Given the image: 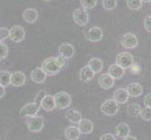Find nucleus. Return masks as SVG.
<instances>
[{"mask_svg":"<svg viewBox=\"0 0 151 140\" xmlns=\"http://www.w3.org/2000/svg\"><path fill=\"white\" fill-rule=\"evenodd\" d=\"M55 140H59V139H55Z\"/></svg>","mask_w":151,"mask_h":140,"instance_id":"obj_42","label":"nucleus"},{"mask_svg":"<svg viewBox=\"0 0 151 140\" xmlns=\"http://www.w3.org/2000/svg\"><path fill=\"white\" fill-rule=\"evenodd\" d=\"M142 2H145V3H149V2H151V0H142Z\"/></svg>","mask_w":151,"mask_h":140,"instance_id":"obj_40","label":"nucleus"},{"mask_svg":"<svg viewBox=\"0 0 151 140\" xmlns=\"http://www.w3.org/2000/svg\"><path fill=\"white\" fill-rule=\"evenodd\" d=\"M39 18V12L37 9L29 8L24 9V11L23 12V19L28 23H33L35 22H37Z\"/></svg>","mask_w":151,"mask_h":140,"instance_id":"obj_16","label":"nucleus"},{"mask_svg":"<svg viewBox=\"0 0 151 140\" xmlns=\"http://www.w3.org/2000/svg\"><path fill=\"white\" fill-rule=\"evenodd\" d=\"M140 116H141L142 120L149 122L151 121V107H145L143 109H141V112H140Z\"/></svg>","mask_w":151,"mask_h":140,"instance_id":"obj_30","label":"nucleus"},{"mask_svg":"<svg viewBox=\"0 0 151 140\" xmlns=\"http://www.w3.org/2000/svg\"><path fill=\"white\" fill-rule=\"evenodd\" d=\"M30 77L35 83H43L46 80L47 75L41 67H36L30 73Z\"/></svg>","mask_w":151,"mask_h":140,"instance_id":"obj_10","label":"nucleus"},{"mask_svg":"<svg viewBox=\"0 0 151 140\" xmlns=\"http://www.w3.org/2000/svg\"><path fill=\"white\" fill-rule=\"evenodd\" d=\"M65 117L68 121L72 122V123H78L83 119L82 114L78 110H75V109L68 110L65 114Z\"/></svg>","mask_w":151,"mask_h":140,"instance_id":"obj_24","label":"nucleus"},{"mask_svg":"<svg viewBox=\"0 0 151 140\" xmlns=\"http://www.w3.org/2000/svg\"><path fill=\"white\" fill-rule=\"evenodd\" d=\"M25 75L21 71H15L13 73H12L10 76V84L14 87H20L23 86L25 82Z\"/></svg>","mask_w":151,"mask_h":140,"instance_id":"obj_15","label":"nucleus"},{"mask_svg":"<svg viewBox=\"0 0 151 140\" xmlns=\"http://www.w3.org/2000/svg\"><path fill=\"white\" fill-rule=\"evenodd\" d=\"M55 107L59 109H65L71 105V97L66 92H59L54 95Z\"/></svg>","mask_w":151,"mask_h":140,"instance_id":"obj_2","label":"nucleus"},{"mask_svg":"<svg viewBox=\"0 0 151 140\" xmlns=\"http://www.w3.org/2000/svg\"><path fill=\"white\" fill-rule=\"evenodd\" d=\"M123 140H137V139L135 138L134 136H129H129H127L126 137H124V138H123Z\"/></svg>","mask_w":151,"mask_h":140,"instance_id":"obj_39","label":"nucleus"},{"mask_svg":"<svg viewBox=\"0 0 151 140\" xmlns=\"http://www.w3.org/2000/svg\"><path fill=\"white\" fill-rule=\"evenodd\" d=\"M116 0H102V6L106 10H113L116 8Z\"/></svg>","mask_w":151,"mask_h":140,"instance_id":"obj_29","label":"nucleus"},{"mask_svg":"<svg viewBox=\"0 0 151 140\" xmlns=\"http://www.w3.org/2000/svg\"><path fill=\"white\" fill-rule=\"evenodd\" d=\"M98 82H99V85H100L102 89L109 90V89H111V88H113V86L114 85V79H113L108 73H104L100 76Z\"/></svg>","mask_w":151,"mask_h":140,"instance_id":"obj_13","label":"nucleus"},{"mask_svg":"<svg viewBox=\"0 0 151 140\" xmlns=\"http://www.w3.org/2000/svg\"><path fill=\"white\" fill-rule=\"evenodd\" d=\"M40 105L37 103H29L24 105L20 110V116L22 118H25V117H34L37 116L38 112L40 111Z\"/></svg>","mask_w":151,"mask_h":140,"instance_id":"obj_5","label":"nucleus"},{"mask_svg":"<svg viewBox=\"0 0 151 140\" xmlns=\"http://www.w3.org/2000/svg\"><path fill=\"white\" fill-rule=\"evenodd\" d=\"M141 107L140 105H138L137 103H132L131 105L128 106V108H127V111H128V114L129 116L132 117H137L140 115V112H141Z\"/></svg>","mask_w":151,"mask_h":140,"instance_id":"obj_27","label":"nucleus"},{"mask_svg":"<svg viewBox=\"0 0 151 140\" xmlns=\"http://www.w3.org/2000/svg\"><path fill=\"white\" fill-rule=\"evenodd\" d=\"M77 124V127L79 129L80 133L83 134H89L90 133H92L93 129H94L93 122L90 120H88V119H82Z\"/></svg>","mask_w":151,"mask_h":140,"instance_id":"obj_14","label":"nucleus"},{"mask_svg":"<svg viewBox=\"0 0 151 140\" xmlns=\"http://www.w3.org/2000/svg\"><path fill=\"white\" fill-rule=\"evenodd\" d=\"M45 95H46L45 91H40V92H38V95H37V96H36L35 103H37V104H39V105H40V103H41V101H42L43 97H44Z\"/></svg>","mask_w":151,"mask_h":140,"instance_id":"obj_35","label":"nucleus"},{"mask_svg":"<svg viewBox=\"0 0 151 140\" xmlns=\"http://www.w3.org/2000/svg\"><path fill=\"white\" fill-rule=\"evenodd\" d=\"M87 65L90 67L93 72H94V74H96V73H100L101 71L102 67H103V63L100 58L93 57V58H91L89 61H88Z\"/></svg>","mask_w":151,"mask_h":140,"instance_id":"obj_23","label":"nucleus"},{"mask_svg":"<svg viewBox=\"0 0 151 140\" xmlns=\"http://www.w3.org/2000/svg\"><path fill=\"white\" fill-rule=\"evenodd\" d=\"M100 140H116V137H114V136L112 134H102Z\"/></svg>","mask_w":151,"mask_h":140,"instance_id":"obj_37","label":"nucleus"},{"mask_svg":"<svg viewBox=\"0 0 151 140\" xmlns=\"http://www.w3.org/2000/svg\"><path fill=\"white\" fill-rule=\"evenodd\" d=\"M144 25H145V30H147V32H151V16H147L145 18Z\"/></svg>","mask_w":151,"mask_h":140,"instance_id":"obj_34","label":"nucleus"},{"mask_svg":"<svg viewBox=\"0 0 151 140\" xmlns=\"http://www.w3.org/2000/svg\"><path fill=\"white\" fill-rule=\"evenodd\" d=\"M126 90L129 93V95L132 97H139L143 93V87L139 83H131Z\"/></svg>","mask_w":151,"mask_h":140,"instance_id":"obj_20","label":"nucleus"},{"mask_svg":"<svg viewBox=\"0 0 151 140\" xmlns=\"http://www.w3.org/2000/svg\"><path fill=\"white\" fill-rule=\"evenodd\" d=\"M86 37L88 40H90L91 42H98V41H100L103 37V31L101 30V28L98 26L91 27L87 30Z\"/></svg>","mask_w":151,"mask_h":140,"instance_id":"obj_11","label":"nucleus"},{"mask_svg":"<svg viewBox=\"0 0 151 140\" xmlns=\"http://www.w3.org/2000/svg\"><path fill=\"white\" fill-rule=\"evenodd\" d=\"M43 1H45V2H50V1H52V0H43Z\"/></svg>","mask_w":151,"mask_h":140,"instance_id":"obj_41","label":"nucleus"},{"mask_svg":"<svg viewBox=\"0 0 151 140\" xmlns=\"http://www.w3.org/2000/svg\"><path fill=\"white\" fill-rule=\"evenodd\" d=\"M72 17H73L74 22L78 25H81V26L86 25L89 22V15H88V12L85 9H75L73 11V14H72Z\"/></svg>","mask_w":151,"mask_h":140,"instance_id":"obj_6","label":"nucleus"},{"mask_svg":"<svg viewBox=\"0 0 151 140\" xmlns=\"http://www.w3.org/2000/svg\"><path fill=\"white\" fill-rule=\"evenodd\" d=\"M10 76L12 73L7 70L0 71V85L3 87H7L10 84Z\"/></svg>","mask_w":151,"mask_h":140,"instance_id":"obj_26","label":"nucleus"},{"mask_svg":"<svg viewBox=\"0 0 151 140\" xmlns=\"http://www.w3.org/2000/svg\"><path fill=\"white\" fill-rule=\"evenodd\" d=\"M9 38V30L5 27H0V41Z\"/></svg>","mask_w":151,"mask_h":140,"instance_id":"obj_33","label":"nucleus"},{"mask_svg":"<svg viewBox=\"0 0 151 140\" xmlns=\"http://www.w3.org/2000/svg\"><path fill=\"white\" fill-rule=\"evenodd\" d=\"M144 105L145 107H151V92L147 93V95L145 96V98H144Z\"/></svg>","mask_w":151,"mask_h":140,"instance_id":"obj_36","label":"nucleus"},{"mask_svg":"<svg viewBox=\"0 0 151 140\" xmlns=\"http://www.w3.org/2000/svg\"><path fill=\"white\" fill-rule=\"evenodd\" d=\"M79 77H80L81 81L87 82V81H89L93 79V77H94V72L91 70V68L89 66L86 65L80 70Z\"/></svg>","mask_w":151,"mask_h":140,"instance_id":"obj_22","label":"nucleus"},{"mask_svg":"<svg viewBox=\"0 0 151 140\" xmlns=\"http://www.w3.org/2000/svg\"><path fill=\"white\" fill-rule=\"evenodd\" d=\"M129 126L128 125L127 123L125 122H121L117 124V126L114 129V134L117 136L118 137H121V138H124L126 137L129 134Z\"/></svg>","mask_w":151,"mask_h":140,"instance_id":"obj_21","label":"nucleus"},{"mask_svg":"<svg viewBox=\"0 0 151 140\" xmlns=\"http://www.w3.org/2000/svg\"><path fill=\"white\" fill-rule=\"evenodd\" d=\"M116 61L118 65H120L122 68L126 69L132 66L134 59L133 56L129 53H120L116 56Z\"/></svg>","mask_w":151,"mask_h":140,"instance_id":"obj_7","label":"nucleus"},{"mask_svg":"<svg viewBox=\"0 0 151 140\" xmlns=\"http://www.w3.org/2000/svg\"><path fill=\"white\" fill-rule=\"evenodd\" d=\"M83 9H91L96 7L97 0H80Z\"/></svg>","mask_w":151,"mask_h":140,"instance_id":"obj_31","label":"nucleus"},{"mask_svg":"<svg viewBox=\"0 0 151 140\" xmlns=\"http://www.w3.org/2000/svg\"><path fill=\"white\" fill-rule=\"evenodd\" d=\"M40 107H42L45 111H53L55 108V103L54 96L46 95L40 103Z\"/></svg>","mask_w":151,"mask_h":140,"instance_id":"obj_18","label":"nucleus"},{"mask_svg":"<svg viewBox=\"0 0 151 140\" xmlns=\"http://www.w3.org/2000/svg\"><path fill=\"white\" fill-rule=\"evenodd\" d=\"M129 93L126 89L119 88L114 92V100L118 104H125L129 100Z\"/></svg>","mask_w":151,"mask_h":140,"instance_id":"obj_17","label":"nucleus"},{"mask_svg":"<svg viewBox=\"0 0 151 140\" xmlns=\"http://www.w3.org/2000/svg\"><path fill=\"white\" fill-rule=\"evenodd\" d=\"M120 42L125 49H134L138 45V39L135 35L128 33L122 36Z\"/></svg>","mask_w":151,"mask_h":140,"instance_id":"obj_9","label":"nucleus"},{"mask_svg":"<svg viewBox=\"0 0 151 140\" xmlns=\"http://www.w3.org/2000/svg\"><path fill=\"white\" fill-rule=\"evenodd\" d=\"M65 65L66 59L61 55L57 57H49V58L43 61L41 68L43 69L47 76H55L58 72H60Z\"/></svg>","mask_w":151,"mask_h":140,"instance_id":"obj_1","label":"nucleus"},{"mask_svg":"<svg viewBox=\"0 0 151 140\" xmlns=\"http://www.w3.org/2000/svg\"><path fill=\"white\" fill-rule=\"evenodd\" d=\"M124 70L125 69L122 68L120 65H118L117 64H114V65H110V67H109L108 74L110 75L113 77V79L119 80V79H121V77H123Z\"/></svg>","mask_w":151,"mask_h":140,"instance_id":"obj_19","label":"nucleus"},{"mask_svg":"<svg viewBox=\"0 0 151 140\" xmlns=\"http://www.w3.org/2000/svg\"><path fill=\"white\" fill-rule=\"evenodd\" d=\"M25 36L24 29L21 26V25H15L9 29V38L12 39L13 42L19 43L23 41Z\"/></svg>","mask_w":151,"mask_h":140,"instance_id":"obj_8","label":"nucleus"},{"mask_svg":"<svg viewBox=\"0 0 151 140\" xmlns=\"http://www.w3.org/2000/svg\"><path fill=\"white\" fill-rule=\"evenodd\" d=\"M5 95V87L0 85V98H2Z\"/></svg>","mask_w":151,"mask_h":140,"instance_id":"obj_38","label":"nucleus"},{"mask_svg":"<svg viewBox=\"0 0 151 140\" xmlns=\"http://www.w3.org/2000/svg\"><path fill=\"white\" fill-rule=\"evenodd\" d=\"M101 110L107 116H114L116 115L119 110V104L114 99H108L102 103Z\"/></svg>","mask_w":151,"mask_h":140,"instance_id":"obj_4","label":"nucleus"},{"mask_svg":"<svg viewBox=\"0 0 151 140\" xmlns=\"http://www.w3.org/2000/svg\"><path fill=\"white\" fill-rule=\"evenodd\" d=\"M58 51L62 57H64L65 59H70L75 53V49L70 43H62L59 48Z\"/></svg>","mask_w":151,"mask_h":140,"instance_id":"obj_12","label":"nucleus"},{"mask_svg":"<svg viewBox=\"0 0 151 140\" xmlns=\"http://www.w3.org/2000/svg\"><path fill=\"white\" fill-rule=\"evenodd\" d=\"M9 54V49L6 44H4L2 41H0V61L7 58Z\"/></svg>","mask_w":151,"mask_h":140,"instance_id":"obj_32","label":"nucleus"},{"mask_svg":"<svg viewBox=\"0 0 151 140\" xmlns=\"http://www.w3.org/2000/svg\"><path fill=\"white\" fill-rule=\"evenodd\" d=\"M80 131L78 127L75 126H69L65 130V137L68 140H77L80 136Z\"/></svg>","mask_w":151,"mask_h":140,"instance_id":"obj_25","label":"nucleus"},{"mask_svg":"<svg viewBox=\"0 0 151 140\" xmlns=\"http://www.w3.org/2000/svg\"><path fill=\"white\" fill-rule=\"evenodd\" d=\"M44 118L41 116H34L29 117L27 122V128L30 132L32 133H38L40 132L44 127Z\"/></svg>","mask_w":151,"mask_h":140,"instance_id":"obj_3","label":"nucleus"},{"mask_svg":"<svg viewBox=\"0 0 151 140\" xmlns=\"http://www.w3.org/2000/svg\"><path fill=\"white\" fill-rule=\"evenodd\" d=\"M127 5L129 9L138 10L142 8V0H127Z\"/></svg>","mask_w":151,"mask_h":140,"instance_id":"obj_28","label":"nucleus"}]
</instances>
